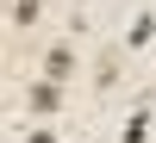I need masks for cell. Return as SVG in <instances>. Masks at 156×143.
<instances>
[{
  "instance_id": "7a4b0ae2",
  "label": "cell",
  "mask_w": 156,
  "mask_h": 143,
  "mask_svg": "<svg viewBox=\"0 0 156 143\" xmlns=\"http://www.w3.org/2000/svg\"><path fill=\"white\" fill-rule=\"evenodd\" d=\"M119 69H125V50L119 44H100V56H94V94H112V87H119Z\"/></svg>"
},
{
  "instance_id": "8992f818",
  "label": "cell",
  "mask_w": 156,
  "mask_h": 143,
  "mask_svg": "<svg viewBox=\"0 0 156 143\" xmlns=\"http://www.w3.org/2000/svg\"><path fill=\"white\" fill-rule=\"evenodd\" d=\"M150 137V112H131V124H125V143H144Z\"/></svg>"
},
{
  "instance_id": "277c9868",
  "label": "cell",
  "mask_w": 156,
  "mask_h": 143,
  "mask_svg": "<svg viewBox=\"0 0 156 143\" xmlns=\"http://www.w3.org/2000/svg\"><path fill=\"white\" fill-rule=\"evenodd\" d=\"M6 19H12V31H31V25H37V0H12Z\"/></svg>"
},
{
  "instance_id": "ba28073f",
  "label": "cell",
  "mask_w": 156,
  "mask_h": 143,
  "mask_svg": "<svg viewBox=\"0 0 156 143\" xmlns=\"http://www.w3.org/2000/svg\"><path fill=\"white\" fill-rule=\"evenodd\" d=\"M81 6H87V0H81Z\"/></svg>"
},
{
  "instance_id": "6da1fadb",
  "label": "cell",
  "mask_w": 156,
  "mask_h": 143,
  "mask_svg": "<svg viewBox=\"0 0 156 143\" xmlns=\"http://www.w3.org/2000/svg\"><path fill=\"white\" fill-rule=\"evenodd\" d=\"M62 100H69V81H56V75H44V81H31V87H25V106H31L37 118L62 112Z\"/></svg>"
},
{
  "instance_id": "3957f363",
  "label": "cell",
  "mask_w": 156,
  "mask_h": 143,
  "mask_svg": "<svg viewBox=\"0 0 156 143\" xmlns=\"http://www.w3.org/2000/svg\"><path fill=\"white\" fill-rule=\"evenodd\" d=\"M44 75H56V81L75 75V37H56V44L44 50Z\"/></svg>"
},
{
  "instance_id": "5b68a950",
  "label": "cell",
  "mask_w": 156,
  "mask_h": 143,
  "mask_svg": "<svg viewBox=\"0 0 156 143\" xmlns=\"http://www.w3.org/2000/svg\"><path fill=\"white\" fill-rule=\"evenodd\" d=\"M150 37H156V12H137L131 31H125V44H150Z\"/></svg>"
},
{
  "instance_id": "52a82bcc",
  "label": "cell",
  "mask_w": 156,
  "mask_h": 143,
  "mask_svg": "<svg viewBox=\"0 0 156 143\" xmlns=\"http://www.w3.org/2000/svg\"><path fill=\"white\" fill-rule=\"evenodd\" d=\"M31 143H56V137H50V131H31Z\"/></svg>"
}]
</instances>
